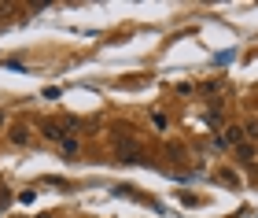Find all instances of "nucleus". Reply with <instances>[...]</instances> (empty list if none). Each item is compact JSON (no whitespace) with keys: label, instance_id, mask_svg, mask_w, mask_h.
Instances as JSON below:
<instances>
[{"label":"nucleus","instance_id":"obj_3","mask_svg":"<svg viewBox=\"0 0 258 218\" xmlns=\"http://www.w3.org/2000/svg\"><path fill=\"white\" fill-rule=\"evenodd\" d=\"M225 144H243V126H225Z\"/></svg>","mask_w":258,"mask_h":218},{"label":"nucleus","instance_id":"obj_2","mask_svg":"<svg viewBox=\"0 0 258 218\" xmlns=\"http://www.w3.org/2000/svg\"><path fill=\"white\" fill-rule=\"evenodd\" d=\"M41 133L48 137V141H59V144H63V137H67V133H63V122H44Z\"/></svg>","mask_w":258,"mask_h":218},{"label":"nucleus","instance_id":"obj_1","mask_svg":"<svg viewBox=\"0 0 258 218\" xmlns=\"http://www.w3.org/2000/svg\"><path fill=\"white\" fill-rule=\"evenodd\" d=\"M114 152H118V159H122V163H144V152H140V144H137V137L133 133H114Z\"/></svg>","mask_w":258,"mask_h":218},{"label":"nucleus","instance_id":"obj_7","mask_svg":"<svg viewBox=\"0 0 258 218\" xmlns=\"http://www.w3.org/2000/svg\"><path fill=\"white\" fill-rule=\"evenodd\" d=\"M0 122H4V115H0Z\"/></svg>","mask_w":258,"mask_h":218},{"label":"nucleus","instance_id":"obj_6","mask_svg":"<svg viewBox=\"0 0 258 218\" xmlns=\"http://www.w3.org/2000/svg\"><path fill=\"white\" fill-rule=\"evenodd\" d=\"M151 122H155L159 130H166V126H170V119H166V115H162V111H155V115H151Z\"/></svg>","mask_w":258,"mask_h":218},{"label":"nucleus","instance_id":"obj_4","mask_svg":"<svg viewBox=\"0 0 258 218\" xmlns=\"http://www.w3.org/2000/svg\"><path fill=\"white\" fill-rule=\"evenodd\" d=\"M11 141H15V144H26V141H30V130H26V126H15V130H11Z\"/></svg>","mask_w":258,"mask_h":218},{"label":"nucleus","instance_id":"obj_5","mask_svg":"<svg viewBox=\"0 0 258 218\" xmlns=\"http://www.w3.org/2000/svg\"><path fill=\"white\" fill-rule=\"evenodd\" d=\"M63 152H67V155L78 152V137H63Z\"/></svg>","mask_w":258,"mask_h":218}]
</instances>
